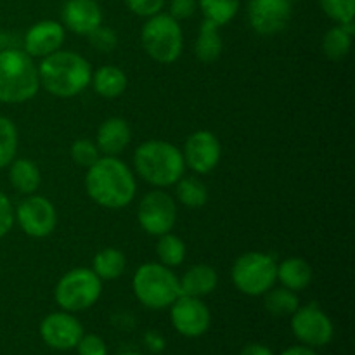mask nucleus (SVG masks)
I'll list each match as a JSON object with an SVG mask.
<instances>
[{
  "instance_id": "1",
  "label": "nucleus",
  "mask_w": 355,
  "mask_h": 355,
  "mask_svg": "<svg viewBox=\"0 0 355 355\" xmlns=\"http://www.w3.org/2000/svg\"><path fill=\"white\" fill-rule=\"evenodd\" d=\"M85 191L99 207L120 210L134 201L137 182L130 166L118 156H101L87 168Z\"/></svg>"
},
{
  "instance_id": "2",
  "label": "nucleus",
  "mask_w": 355,
  "mask_h": 355,
  "mask_svg": "<svg viewBox=\"0 0 355 355\" xmlns=\"http://www.w3.org/2000/svg\"><path fill=\"white\" fill-rule=\"evenodd\" d=\"M38 78L40 87L59 99H71L82 94L92 80V66L78 52L59 51L52 52L40 61Z\"/></svg>"
},
{
  "instance_id": "3",
  "label": "nucleus",
  "mask_w": 355,
  "mask_h": 355,
  "mask_svg": "<svg viewBox=\"0 0 355 355\" xmlns=\"http://www.w3.org/2000/svg\"><path fill=\"white\" fill-rule=\"evenodd\" d=\"M135 173L153 187L165 189L175 186L186 173L182 151L172 142L146 141L137 146L134 153Z\"/></svg>"
},
{
  "instance_id": "4",
  "label": "nucleus",
  "mask_w": 355,
  "mask_h": 355,
  "mask_svg": "<svg viewBox=\"0 0 355 355\" xmlns=\"http://www.w3.org/2000/svg\"><path fill=\"white\" fill-rule=\"evenodd\" d=\"M40 90L38 68L33 58L21 49L0 51V103L23 104Z\"/></svg>"
},
{
  "instance_id": "5",
  "label": "nucleus",
  "mask_w": 355,
  "mask_h": 355,
  "mask_svg": "<svg viewBox=\"0 0 355 355\" xmlns=\"http://www.w3.org/2000/svg\"><path fill=\"white\" fill-rule=\"evenodd\" d=\"M132 288L137 300L151 311L170 307L180 297L179 277L159 262L142 263L135 270Z\"/></svg>"
},
{
  "instance_id": "6",
  "label": "nucleus",
  "mask_w": 355,
  "mask_h": 355,
  "mask_svg": "<svg viewBox=\"0 0 355 355\" xmlns=\"http://www.w3.org/2000/svg\"><path fill=\"white\" fill-rule=\"evenodd\" d=\"M141 44L146 54L156 62L172 64L184 51V33L179 21L159 12L148 17L141 30Z\"/></svg>"
},
{
  "instance_id": "7",
  "label": "nucleus",
  "mask_w": 355,
  "mask_h": 355,
  "mask_svg": "<svg viewBox=\"0 0 355 355\" xmlns=\"http://www.w3.org/2000/svg\"><path fill=\"white\" fill-rule=\"evenodd\" d=\"M103 293V281L89 267H76L66 272L54 288V298L64 312H82L97 304Z\"/></svg>"
},
{
  "instance_id": "8",
  "label": "nucleus",
  "mask_w": 355,
  "mask_h": 355,
  "mask_svg": "<svg viewBox=\"0 0 355 355\" xmlns=\"http://www.w3.org/2000/svg\"><path fill=\"white\" fill-rule=\"evenodd\" d=\"M231 277L238 291L248 297L267 293L277 281V262L263 252H246L234 260Z\"/></svg>"
},
{
  "instance_id": "9",
  "label": "nucleus",
  "mask_w": 355,
  "mask_h": 355,
  "mask_svg": "<svg viewBox=\"0 0 355 355\" xmlns=\"http://www.w3.org/2000/svg\"><path fill=\"white\" fill-rule=\"evenodd\" d=\"M137 222L149 236L159 238L172 232L177 222L175 200L162 189L149 191L137 207Z\"/></svg>"
},
{
  "instance_id": "10",
  "label": "nucleus",
  "mask_w": 355,
  "mask_h": 355,
  "mask_svg": "<svg viewBox=\"0 0 355 355\" xmlns=\"http://www.w3.org/2000/svg\"><path fill=\"white\" fill-rule=\"evenodd\" d=\"M14 220L26 236L44 239L54 232L58 225V211L51 200L30 194L14 208Z\"/></svg>"
},
{
  "instance_id": "11",
  "label": "nucleus",
  "mask_w": 355,
  "mask_h": 355,
  "mask_svg": "<svg viewBox=\"0 0 355 355\" xmlns=\"http://www.w3.org/2000/svg\"><path fill=\"white\" fill-rule=\"evenodd\" d=\"M291 331L298 342L315 349L331 342L335 336V326L319 305L309 304L300 305L291 315Z\"/></svg>"
},
{
  "instance_id": "12",
  "label": "nucleus",
  "mask_w": 355,
  "mask_h": 355,
  "mask_svg": "<svg viewBox=\"0 0 355 355\" xmlns=\"http://www.w3.org/2000/svg\"><path fill=\"white\" fill-rule=\"evenodd\" d=\"M186 168L196 175H207L214 172L222 158V146L217 135L210 130H196L186 139L180 149Z\"/></svg>"
},
{
  "instance_id": "13",
  "label": "nucleus",
  "mask_w": 355,
  "mask_h": 355,
  "mask_svg": "<svg viewBox=\"0 0 355 355\" xmlns=\"http://www.w3.org/2000/svg\"><path fill=\"white\" fill-rule=\"evenodd\" d=\"M170 321L179 335L198 338V336H203L210 328L211 314L201 298L180 295L170 305Z\"/></svg>"
},
{
  "instance_id": "14",
  "label": "nucleus",
  "mask_w": 355,
  "mask_h": 355,
  "mask_svg": "<svg viewBox=\"0 0 355 355\" xmlns=\"http://www.w3.org/2000/svg\"><path fill=\"white\" fill-rule=\"evenodd\" d=\"M40 336L54 350H71L83 336V326L71 312H52L40 322Z\"/></svg>"
},
{
  "instance_id": "15",
  "label": "nucleus",
  "mask_w": 355,
  "mask_h": 355,
  "mask_svg": "<svg viewBox=\"0 0 355 355\" xmlns=\"http://www.w3.org/2000/svg\"><path fill=\"white\" fill-rule=\"evenodd\" d=\"M291 19V2L288 0H252L248 6V21L259 35H276L288 26Z\"/></svg>"
},
{
  "instance_id": "16",
  "label": "nucleus",
  "mask_w": 355,
  "mask_h": 355,
  "mask_svg": "<svg viewBox=\"0 0 355 355\" xmlns=\"http://www.w3.org/2000/svg\"><path fill=\"white\" fill-rule=\"evenodd\" d=\"M66 31L59 21L44 19L35 23L23 38V51L30 58L44 59L52 52L62 49Z\"/></svg>"
},
{
  "instance_id": "17",
  "label": "nucleus",
  "mask_w": 355,
  "mask_h": 355,
  "mask_svg": "<svg viewBox=\"0 0 355 355\" xmlns=\"http://www.w3.org/2000/svg\"><path fill=\"white\" fill-rule=\"evenodd\" d=\"M61 19L62 26L69 31L87 37L103 24V10L96 0H66Z\"/></svg>"
},
{
  "instance_id": "18",
  "label": "nucleus",
  "mask_w": 355,
  "mask_h": 355,
  "mask_svg": "<svg viewBox=\"0 0 355 355\" xmlns=\"http://www.w3.org/2000/svg\"><path fill=\"white\" fill-rule=\"evenodd\" d=\"M132 139V128L127 120L120 116H111L104 120L97 128L96 146L101 155L118 156L127 149Z\"/></svg>"
},
{
  "instance_id": "19",
  "label": "nucleus",
  "mask_w": 355,
  "mask_h": 355,
  "mask_svg": "<svg viewBox=\"0 0 355 355\" xmlns=\"http://www.w3.org/2000/svg\"><path fill=\"white\" fill-rule=\"evenodd\" d=\"M218 284V274L217 270L207 263H196V266L189 267L182 277H179L180 295H187V297L203 298L207 295L214 293L217 290Z\"/></svg>"
},
{
  "instance_id": "20",
  "label": "nucleus",
  "mask_w": 355,
  "mask_h": 355,
  "mask_svg": "<svg viewBox=\"0 0 355 355\" xmlns=\"http://www.w3.org/2000/svg\"><path fill=\"white\" fill-rule=\"evenodd\" d=\"M312 279H314V269L302 257H290L277 263V281L281 283V286L288 288L295 293L307 290Z\"/></svg>"
},
{
  "instance_id": "21",
  "label": "nucleus",
  "mask_w": 355,
  "mask_h": 355,
  "mask_svg": "<svg viewBox=\"0 0 355 355\" xmlns=\"http://www.w3.org/2000/svg\"><path fill=\"white\" fill-rule=\"evenodd\" d=\"M94 92L104 99H116L127 90L128 80L123 69L118 66L106 64L101 66L99 69L92 71V80H90Z\"/></svg>"
},
{
  "instance_id": "22",
  "label": "nucleus",
  "mask_w": 355,
  "mask_h": 355,
  "mask_svg": "<svg viewBox=\"0 0 355 355\" xmlns=\"http://www.w3.org/2000/svg\"><path fill=\"white\" fill-rule=\"evenodd\" d=\"M9 182L19 194H35L42 182L40 168L30 158H14L9 165Z\"/></svg>"
},
{
  "instance_id": "23",
  "label": "nucleus",
  "mask_w": 355,
  "mask_h": 355,
  "mask_svg": "<svg viewBox=\"0 0 355 355\" xmlns=\"http://www.w3.org/2000/svg\"><path fill=\"white\" fill-rule=\"evenodd\" d=\"M222 49H224V44H222V37L218 33V26L203 19L200 30H198L196 42H194V55L198 58V61H217L222 54Z\"/></svg>"
},
{
  "instance_id": "24",
  "label": "nucleus",
  "mask_w": 355,
  "mask_h": 355,
  "mask_svg": "<svg viewBox=\"0 0 355 355\" xmlns=\"http://www.w3.org/2000/svg\"><path fill=\"white\" fill-rule=\"evenodd\" d=\"M127 269V257L118 248H103L92 260V270L101 281H114Z\"/></svg>"
},
{
  "instance_id": "25",
  "label": "nucleus",
  "mask_w": 355,
  "mask_h": 355,
  "mask_svg": "<svg viewBox=\"0 0 355 355\" xmlns=\"http://www.w3.org/2000/svg\"><path fill=\"white\" fill-rule=\"evenodd\" d=\"M263 305L266 311L274 318H291L298 307H300V298L295 291L288 288H270L267 293H263Z\"/></svg>"
},
{
  "instance_id": "26",
  "label": "nucleus",
  "mask_w": 355,
  "mask_h": 355,
  "mask_svg": "<svg viewBox=\"0 0 355 355\" xmlns=\"http://www.w3.org/2000/svg\"><path fill=\"white\" fill-rule=\"evenodd\" d=\"M175 196L180 205L191 208V210L203 208L208 201L207 184L198 179V177L182 175L175 182Z\"/></svg>"
},
{
  "instance_id": "27",
  "label": "nucleus",
  "mask_w": 355,
  "mask_h": 355,
  "mask_svg": "<svg viewBox=\"0 0 355 355\" xmlns=\"http://www.w3.org/2000/svg\"><path fill=\"white\" fill-rule=\"evenodd\" d=\"M187 248L186 243L179 238V236L166 232V234L159 236L158 243H156V257H158L159 263L165 267H179L182 266L186 260Z\"/></svg>"
},
{
  "instance_id": "28",
  "label": "nucleus",
  "mask_w": 355,
  "mask_h": 355,
  "mask_svg": "<svg viewBox=\"0 0 355 355\" xmlns=\"http://www.w3.org/2000/svg\"><path fill=\"white\" fill-rule=\"evenodd\" d=\"M352 37L354 35L347 31L342 24L329 28L322 37V52L326 54V58L333 59V61L347 58L352 49Z\"/></svg>"
},
{
  "instance_id": "29",
  "label": "nucleus",
  "mask_w": 355,
  "mask_h": 355,
  "mask_svg": "<svg viewBox=\"0 0 355 355\" xmlns=\"http://www.w3.org/2000/svg\"><path fill=\"white\" fill-rule=\"evenodd\" d=\"M198 7L205 19L220 28L234 19L239 10V0H198Z\"/></svg>"
},
{
  "instance_id": "30",
  "label": "nucleus",
  "mask_w": 355,
  "mask_h": 355,
  "mask_svg": "<svg viewBox=\"0 0 355 355\" xmlns=\"http://www.w3.org/2000/svg\"><path fill=\"white\" fill-rule=\"evenodd\" d=\"M19 135L14 121L7 116H0V168H6L16 158Z\"/></svg>"
},
{
  "instance_id": "31",
  "label": "nucleus",
  "mask_w": 355,
  "mask_h": 355,
  "mask_svg": "<svg viewBox=\"0 0 355 355\" xmlns=\"http://www.w3.org/2000/svg\"><path fill=\"white\" fill-rule=\"evenodd\" d=\"M322 12L338 24H345L354 21L355 17V0H319Z\"/></svg>"
},
{
  "instance_id": "32",
  "label": "nucleus",
  "mask_w": 355,
  "mask_h": 355,
  "mask_svg": "<svg viewBox=\"0 0 355 355\" xmlns=\"http://www.w3.org/2000/svg\"><path fill=\"white\" fill-rule=\"evenodd\" d=\"M69 155H71L73 163L82 166V168H90L101 158L96 142L89 141V139H78V141L73 142Z\"/></svg>"
},
{
  "instance_id": "33",
  "label": "nucleus",
  "mask_w": 355,
  "mask_h": 355,
  "mask_svg": "<svg viewBox=\"0 0 355 355\" xmlns=\"http://www.w3.org/2000/svg\"><path fill=\"white\" fill-rule=\"evenodd\" d=\"M89 38L90 47L96 49L101 54H107V52H113L118 47V35L113 28L110 26H97L96 30L90 35H87Z\"/></svg>"
},
{
  "instance_id": "34",
  "label": "nucleus",
  "mask_w": 355,
  "mask_h": 355,
  "mask_svg": "<svg viewBox=\"0 0 355 355\" xmlns=\"http://www.w3.org/2000/svg\"><path fill=\"white\" fill-rule=\"evenodd\" d=\"M125 6L130 12L141 17H153L159 14L165 7V0H125Z\"/></svg>"
},
{
  "instance_id": "35",
  "label": "nucleus",
  "mask_w": 355,
  "mask_h": 355,
  "mask_svg": "<svg viewBox=\"0 0 355 355\" xmlns=\"http://www.w3.org/2000/svg\"><path fill=\"white\" fill-rule=\"evenodd\" d=\"M75 349L78 355H107L106 342L97 335H85L83 333Z\"/></svg>"
},
{
  "instance_id": "36",
  "label": "nucleus",
  "mask_w": 355,
  "mask_h": 355,
  "mask_svg": "<svg viewBox=\"0 0 355 355\" xmlns=\"http://www.w3.org/2000/svg\"><path fill=\"white\" fill-rule=\"evenodd\" d=\"M14 207L10 203L9 196L3 191H0V239L6 238L14 227Z\"/></svg>"
},
{
  "instance_id": "37",
  "label": "nucleus",
  "mask_w": 355,
  "mask_h": 355,
  "mask_svg": "<svg viewBox=\"0 0 355 355\" xmlns=\"http://www.w3.org/2000/svg\"><path fill=\"white\" fill-rule=\"evenodd\" d=\"M198 9V0H170L168 14L177 21L187 19Z\"/></svg>"
},
{
  "instance_id": "38",
  "label": "nucleus",
  "mask_w": 355,
  "mask_h": 355,
  "mask_svg": "<svg viewBox=\"0 0 355 355\" xmlns=\"http://www.w3.org/2000/svg\"><path fill=\"white\" fill-rule=\"evenodd\" d=\"M144 343H146V347H148V349L155 354L163 352V349H165V338H163L158 331L146 333Z\"/></svg>"
},
{
  "instance_id": "39",
  "label": "nucleus",
  "mask_w": 355,
  "mask_h": 355,
  "mask_svg": "<svg viewBox=\"0 0 355 355\" xmlns=\"http://www.w3.org/2000/svg\"><path fill=\"white\" fill-rule=\"evenodd\" d=\"M239 355H274V352L267 345H262V343H250L241 350Z\"/></svg>"
},
{
  "instance_id": "40",
  "label": "nucleus",
  "mask_w": 355,
  "mask_h": 355,
  "mask_svg": "<svg viewBox=\"0 0 355 355\" xmlns=\"http://www.w3.org/2000/svg\"><path fill=\"white\" fill-rule=\"evenodd\" d=\"M281 355H319L315 352L312 347H307V345H295V347H290V349L284 350Z\"/></svg>"
},
{
  "instance_id": "41",
  "label": "nucleus",
  "mask_w": 355,
  "mask_h": 355,
  "mask_svg": "<svg viewBox=\"0 0 355 355\" xmlns=\"http://www.w3.org/2000/svg\"><path fill=\"white\" fill-rule=\"evenodd\" d=\"M121 355H146V354H139V352H125V354H121Z\"/></svg>"
},
{
  "instance_id": "42",
  "label": "nucleus",
  "mask_w": 355,
  "mask_h": 355,
  "mask_svg": "<svg viewBox=\"0 0 355 355\" xmlns=\"http://www.w3.org/2000/svg\"><path fill=\"white\" fill-rule=\"evenodd\" d=\"M288 2H298V0H288Z\"/></svg>"
}]
</instances>
